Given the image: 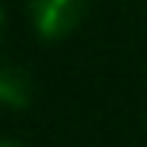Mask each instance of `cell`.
Returning a JSON list of instances; mask_svg holds the SVG:
<instances>
[{"label":"cell","instance_id":"obj_3","mask_svg":"<svg viewBox=\"0 0 147 147\" xmlns=\"http://www.w3.org/2000/svg\"><path fill=\"white\" fill-rule=\"evenodd\" d=\"M0 147H26V144H19V141H10V138H0Z\"/></svg>","mask_w":147,"mask_h":147},{"label":"cell","instance_id":"obj_2","mask_svg":"<svg viewBox=\"0 0 147 147\" xmlns=\"http://www.w3.org/2000/svg\"><path fill=\"white\" fill-rule=\"evenodd\" d=\"M32 99V77L16 64H0V106L26 109Z\"/></svg>","mask_w":147,"mask_h":147},{"label":"cell","instance_id":"obj_4","mask_svg":"<svg viewBox=\"0 0 147 147\" xmlns=\"http://www.w3.org/2000/svg\"><path fill=\"white\" fill-rule=\"evenodd\" d=\"M0 35H3V13H0Z\"/></svg>","mask_w":147,"mask_h":147},{"label":"cell","instance_id":"obj_1","mask_svg":"<svg viewBox=\"0 0 147 147\" xmlns=\"http://www.w3.org/2000/svg\"><path fill=\"white\" fill-rule=\"evenodd\" d=\"M86 0H29L32 26L42 38H64L80 26Z\"/></svg>","mask_w":147,"mask_h":147}]
</instances>
